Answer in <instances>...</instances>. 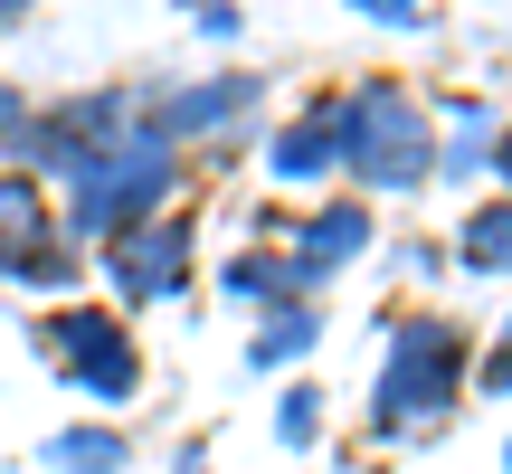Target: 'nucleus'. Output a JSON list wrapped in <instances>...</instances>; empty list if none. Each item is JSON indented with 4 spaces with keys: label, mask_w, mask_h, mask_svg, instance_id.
Returning <instances> with one entry per match:
<instances>
[{
    "label": "nucleus",
    "mask_w": 512,
    "mask_h": 474,
    "mask_svg": "<svg viewBox=\"0 0 512 474\" xmlns=\"http://www.w3.org/2000/svg\"><path fill=\"white\" fill-rule=\"evenodd\" d=\"M247 105H256V76H209V86H190V95L162 105V133H209V124H228V114H247Z\"/></svg>",
    "instance_id": "obj_8"
},
{
    "label": "nucleus",
    "mask_w": 512,
    "mask_h": 474,
    "mask_svg": "<svg viewBox=\"0 0 512 474\" xmlns=\"http://www.w3.org/2000/svg\"><path fill=\"white\" fill-rule=\"evenodd\" d=\"M313 427H323V399H313V389H294V399L275 408V437H285V446H304Z\"/></svg>",
    "instance_id": "obj_14"
},
{
    "label": "nucleus",
    "mask_w": 512,
    "mask_h": 474,
    "mask_svg": "<svg viewBox=\"0 0 512 474\" xmlns=\"http://www.w3.org/2000/svg\"><path fill=\"white\" fill-rule=\"evenodd\" d=\"M494 171H503V181H512V133H503V152H494Z\"/></svg>",
    "instance_id": "obj_17"
},
{
    "label": "nucleus",
    "mask_w": 512,
    "mask_h": 474,
    "mask_svg": "<svg viewBox=\"0 0 512 474\" xmlns=\"http://www.w3.org/2000/svg\"><path fill=\"white\" fill-rule=\"evenodd\" d=\"M323 171H342V133H332V95L323 105H304L285 133H275V181H323Z\"/></svg>",
    "instance_id": "obj_7"
},
{
    "label": "nucleus",
    "mask_w": 512,
    "mask_h": 474,
    "mask_svg": "<svg viewBox=\"0 0 512 474\" xmlns=\"http://www.w3.org/2000/svg\"><path fill=\"white\" fill-rule=\"evenodd\" d=\"M456 256H465V266H494V275H503V266H512V200L475 209V219H465V247H456Z\"/></svg>",
    "instance_id": "obj_10"
},
{
    "label": "nucleus",
    "mask_w": 512,
    "mask_h": 474,
    "mask_svg": "<svg viewBox=\"0 0 512 474\" xmlns=\"http://www.w3.org/2000/svg\"><path fill=\"white\" fill-rule=\"evenodd\" d=\"M38 342L67 361V380L86 389V399H133V380H143L133 332L114 323V313H48V332H38Z\"/></svg>",
    "instance_id": "obj_4"
},
{
    "label": "nucleus",
    "mask_w": 512,
    "mask_h": 474,
    "mask_svg": "<svg viewBox=\"0 0 512 474\" xmlns=\"http://www.w3.org/2000/svg\"><path fill=\"white\" fill-rule=\"evenodd\" d=\"M456 389H465V332H456V323H437V313H418V323H408V342L389 351V380H380V427L399 437V427L446 418V408H456Z\"/></svg>",
    "instance_id": "obj_3"
},
{
    "label": "nucleus",
    "mask_w": 512,
    "mask_h": 474,
    "mask_svg": "<svg viewBox=\"0 0 512 474\" xmlns=\"http://www.w3.org/2000/svg\"><path fill=\"white\" fill-rule=\"evenodd\" d=\"M361 247H370V209H361V200H342V209H323V219H304V247H294V285H313V275L351 266Z\"/></svg>",
    "instance_id": "obj_6"
},
{
    "label": "nucleus",
    "mask_w": 512,
    "mask_h": 474,
    "mask_svg": "<svg viewBox=\"0 0 512 474\" xmlns=\"http://www.w3.org/2000/svg\"><path fill=\"white\" fill-rule=\"evenodd\" d=\"M484 389H512V323H503V351L484 361Z\"/></svg>",
    "instance_id": "obj_15"
},
{
    "label": "nucleus",
    "mask_w": 512,
    "mask_h": 474,
    "mask_svg": "<svg viewBox=\"0 0 512 474\" xmlns=\"http://www.w3.org/2000/svg\"><path fill=\"white\" fill-rule=\"evenodd\" d=\"M484 133H494V114H484V105H456V143L437 152V171H484Z\"/></svg>",
    "instance_id": "obj_12"
},
{
    "label": "nucleus",
    "mask_w": 512,
    "mask_h": 474,
    "mask_svg": "<svg viewBox=\"0 0 512 474\" xmlns=\"http://www.w3.org/2000/svg\"><path fill=\"white\" fill-rule=\"evenodd\" d=\"M332 133H342V162L380 190H408L437 171V143H427V114L408 105V86H361L332 95Z\"/></svg>",
    "instance_id": "obj_1"
},
{
    "label": "nucleus",
    "mask_w": 512,
    "mask_h": 474,
    "mask_svg": "<svg viewBox=\"0 0 512 474\" xmlns=\"http://www.w3.org/2000/svg\"><path fill=\"white\" fill-rule=\"evenodd\" d=\"M313 332H323V313H304V304H285V313H275V323L256 332V342H247V361H256V370H275V361H294V351H304Z\"/></svg>",
    "instance_id": "obj_11"
},
{
    "label": "nucleus",
    "mask_w": 512,
    "mask_h": 474,
    "mask_svg": "<svg viewBox=\"0 0 512 474\" xmlns=\"http://www.w3.org/2000/svg\"><path fill=\"white\" fill-rule=\"evenodd\" d=\"M503 465H512V456H503Z\"/></svg>",
    "instance_id": "obj_18"
},
{
    "label": "nucleus",
    "mask_w": 512,
    "mask_h": 474,
    "mask_svg": "<svg viewBox=\"0 0 512 474\" xmlns=\"http://www.w3.org/2000/svg\"><path fill=\"white\" fill-rule=\"evenodd\" d=\"M48 456L67 474H114L124 465V437H114V427H67V437H48Z\"/></svg>",
    "instance_id": "obj_9"
},
{
    "label": "nucleus",
    "mask_w": 512,
    "mask_h": 474,
    "mask_svg": "<svg viewBox=\"0 0 512 474\" xmlns=\"http://www.w3.org/2000/svg\"><path fill=\"white\" fill-rule=\"evenodd\" d=\"M294 285V266H285V256H228V294H285Z\"/></svg>",
    "instance_id": "obj_13"
},
{
    "label": "nucleus",
    "mask_w": 512,
    "mask_h": 474,
    "mask_svg": "<svg viewBox=\"0 0 512 474\" xmlns=\"http://www.w3.org/2000/svg\"><path fill=\"white\" fill-rule=\"evenodd\" d=\"M105 275H114L124 304L181 294V285H190V237H181V228H133V237H114V247H105Z\"/></svg>",
    "instance_id": "obj_5"
},
{
    "label": "nucleus",
    "mask_w": 512,
    "mask_h": 474,
    "mask_svg": "<svg viewBox=\"0 0 512 474\" xmlns=\"http://www.w3.org/2000/svg\"><path fill=\"white\" fill-rule=\"evenodd\" d=\"M67 181H76V237H105V247H114V228L143 219V209L171 190V152H162V133L95 143V152H76Z\"/></svg>",
    "instance_id": "obj_2"
},
{
    "label": "nucleus",
    "mask_w": 512,
    "mask_h": 474,
    "mask_svg": "<svg viewBox=\"0 0 512 474\" xmlns=\"http://www.w3.org/2000/svg\"><path fill=\"white\" fill-rule=\"evenodd\" d=\"M0 124H19V95H10V86H0Z\"/></svg>",
    "instance_id": "obj_16"
}]
</instances>
